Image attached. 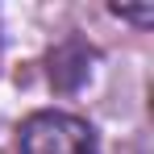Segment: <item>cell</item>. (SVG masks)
Instances as JSON below:
<instances>
[{"label": "cell", "mask_w": 154, "mask_h": 154, "mask_svg": "<svg viewBox=\"0 0 154 154\" xmlns=\"http://www.w3.org/2000/svg\"><path fill=\"white\" fill-rule=\"evenodd\" d=\"M21 154H96V133L71 112H33L21 125Z\"/></svg>", "instance_id": "obj_1"}, {"label": "cell", "mask_w": 154, "mask_h": 154, "mask_svg": "<svg viewBox=\"0 0 154 154\" xmlns=\"http://www.w3.org/2000/svg\"><path fill=\"white\" fill-rule=\"evenodd\" d=\"M112 13L121 21H133V25H150L154 21V4H142V8H125V4H112Z\"/></svg>", "instance_id": "obj_2"}]
</instances>
